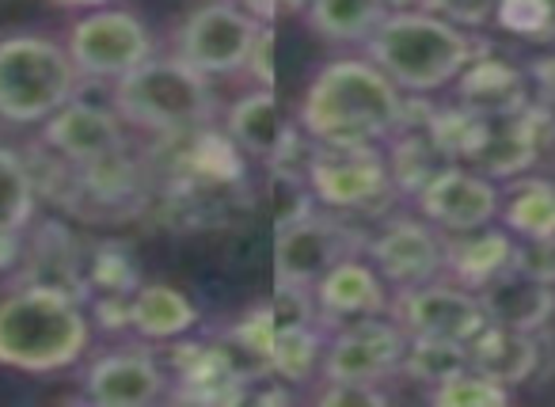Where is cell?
<instances>
[{
    "mask_svg": "<svg viewBox=\"0 0 555 407\" xmlns=\"http://www.w3.org/2000/svg\"><path fill=\"white\" fill-rule=\"evenodd\" d=\"M408 123L403 92L373 62L343 58L312 77L301 100V130L317 145H377Z\"/></svg>",
    "mask_w": 555,
    "mask_h": 407,
    "instance_id": "1",
    "label": "cell"
},
{
    "mask_svg": "<svg viewBox=\"0 0 555 407\" xmlns=\"http://www.w3.org/2000/svg\"><path fill=\"white\" fill-rule=\"evenodd\" d=\"M92 343V320L77 290L24 282L0 297V366L16 373H62Z\"/></svg>",
    "mask_w": 555,
    "mask_h": 407,
    "instance_id": "2",
    "label": "cell"
},
{
    "mask_svg": "<svg viewBox=\"0 0 555 407\" xmlns=\"http://www.w3.org/2000/svg\"><path fill=\"white\" fill-rule=\"evenodd\" d=\"M370 62L392 80L400 92L426 96L453 85L476 62V39L449 20L426 9L388 12L377 31L365 39Z\"/></svg>",
    "mask_w": 555,
    "mask_h": 407,
    "instance_id": "3",
    "label": "cell"
},
{
    "mask_svg": "<svg viewBox=\"0 0 555 407\" xmlns=\"http://www.w3.org/2000/svg\"><path fill=\"white\" fill-rule=\"evenodd\" d=\"M80 69L50 35H0V123L35 126L77 96Z\"/></svg>",
    "mask_w": 555,
    "mask_h": 407,
    "instance_id": "4",
    "label": "cell"
},
{
    "mask_svg": "<svg viewBox=\"0 0 555 407\" xmlns=\"http://www.w3.org/2000/svg\"><path fill=\"white\" fill-rule=\"evenodd\" d=\"M111 100L126 126L168 138L198 130L214 111L206 77L179 58H149L145 65L115 80Z\"/></svg>",
    "mask_w": 555,
    "mask_h": 407,
    "instance_id": "5",
    "label": "cell"
},
{
    "mask_svg": "<svg viewBox=\"0 0 555 407\" xmlns=\"http://www.w3.org/2000/svg\"><path fill=\"white\" fill-rule=\"evenodd\" d=\"M262 24L244 12L236 0H206L191 12L176 35V58L198 69L202 77L247 69V58L259 39Z\"/></svg>",
    "mask_w": 555,
    "mask_h": 407,
    "instance_id": "6",
    "label": "cell"
},
{
    "mask_svg": "<svg viewBox=\"0 0 555 407\" xmlns=\"http://www.w3.org/2000/svg\"><path fill=\"white\" fill-rule=\"evenodd\" d=\"M392 320L403 328L408 339H446V343H472L487 328L483 301L468 285H456L453 278L441 282L430 278L423 285L396 290Z\"/></svg>",
    "mask_w": 555,
    "mask_h": 407,
    "instance_id": "7",
    "label": "cell"
},
{
    "mask_svg": "<svg viewBox=\"0 0 555 407\" xmlns=\"http://www.w3.org/2000/svg\"><path fill=\"white\" fill-rule=\"evenodd\" d=\"M69 58L80 77L118 80L153 58V35L133 12L92 9L69 31Z\"/></svg>",
    "mask_w": 555,
    "mask_h": 407,
    "instance_id": "8",
    "label": "cell"
},
{
    "mask_svg": "<svg viewBox=\"0 0 555 407\" xmlns=\"http://www.w3.org/2000/svg\"><path fill=\"white\" fill-rule=\"evenodd\" d=\"M403 351H408V335L392 316H365V320L339 323V331L324 346L320 373L324 381L385 384L400 377Z\"/></svg>",
    "mask_w": 555,
    "mask_h": 407,
    "instance_id": "9",
    "label": "cell"
},
{
    "mask_svg": "<svg viewBox=\"0 0 555 407\" xmlns=\"http://www.w3.org/2000/svg\"><path fill=\"white\" fill-rule=\"evenodd\" d=\"M354 255V237L347 225L301 206L297 214L278 221L274 240V275L278 285L312 290L339 259Z\"/></svg>",
    "mask_w": 555,
    "mask_h": 407,
    "instance_id": "10",
    "label": "cell"
},
{
    "mask_svg": "<svg viewBox=\"0 0 555 407\" xmlns=\"http://www.w3.org/2000/svg\"><path fill=\"white\" fill-rule=\"evenodd\" d=\"M305 183L327 209H373L392 191V168L377 145H317Z\"/></svg>",
    "mask_w": 555,
    "mask_h": 407,
    "instance_id": "11",
    "label": "cell"
},
{
    "mask_svg": "<svg viewBox=\"0 0 555 407\" xmlns=\"http://www.w3.org/2000/svg\"><path fill=\"white\" fill-rule=\"evenodd\" d=\"M418 214L441 232H472L502 214V187L476 168L446 164L415 191Z\"/></svg>",
    "mask_w": 555,
    "mask_h": 407,
    "instance_id": "12",
    "label": "cell"
},
{
    "mask_svg": "<svg viewBox=\"0 0 555 407\" xmlns=\"http://www.w3.org/2000/svg\"><path fill=\"white\" fill-rule=\"evenodd\" d=\"M370 263L377 275L396 290L423 285L446 275V240L441 229L415 217H392L377 237L370 240Z\"/></svg>",
    "mask_w": 555,
    "mask_h": 407,
    "instance_id": "13",
    "label": "cell"
},
{
    "mask_svg": "<svg viewBox=\"0 0 555 407\" xmlns=\"http://www.w3.org/2000/svg\"><path fill=\"white\" fill-rule=\"evenodd\" d=\"M42 145L65 164L80 168V164H95L103 156H115L126 149V126L118 111L95 107V103H80L73 96L65 107L42 123Z\"/></svg>",
    "mask_w": 555,
    "mask_h": 407,
    "instance_id": "14",
    "label": "cell"
},
{
    "mask_svg": "<svg viewBox=\"0 0 555 407\" xmlns=\"http://www.w3.org/2000/svg\"><path fill=\"white\" fill-rule=\"evenodd\" d=\"M168 369L145 351L103 354L85 373V399L95 407H145L168 392Z\"/></svg>",
    "mask_w": 555,
    "mask_h": 407,
    "instance_id": "15",
    "label": "cell"
},
{
    "mask_svg": "<svg viewBox=\"0 0 555 407\" xmlns=\"http://www.w3.org/2000/svg\"><path fill=\"white\" fill-rule=\"evenodd\" d=\"M312 301H317V316L327 323H350L365 320V316H385L392 308L388 297V282L377 275L370 259H339L317 285H312Z\"/></svg>",
    "mask_w": 555,
    "mask_h": 407,
    "instance_id": "16",
    "label": "cell"
},
{
    "mask_svg": "<svg viewBox=\"0 0 555 407\" xmlns=\"http://www.w3.org/2000/svg\"><path fill=\"white\" fill-rule=\"evenodd\" d=\"M540 358H544L540 331L487 323L468 343V366L476 369V373L491 377V381L506 384V389H517V384L532 381V377L540 373Z\"/></svg>",
    "mask_w": 555,
    "mask_h": 407,
    "instance_id": "17",
    "label": "cell"
},
{
    "mask_svg": "<svg viewBox=\"0 0 555 407\" xmlns=\"http://www.w3.org/2000/svg\"><path fill=\"white\" fill-rule=\"evenodd\" d=\"M479 301H483L487 323H502V328L544 331L547 320L555 316V285L521 275L514 267L491 278L479 290Z\"/></svg>",
    "mask_w": 555,
    "mask_h": 407,
    "instance_id": "18",
    "label": "cell"
},
{
    "mask_svg": "<svg viewBox=\"0 0 555 407\" xmlns=\"http://www.w3.org/2000/svg\"><path fill=\"white\" fill-rule=\"evenodd\" d=\"M514 232L491 229V225L456 232V240H446V275L456 285H468V290L479 293L491 278H499L502 270L514 267Z\"/></svg>",
    "mask_w": 555,
    "mask_h": 407,
    "instance_id": "19",
    "label": "cell"
},
{
    "mask_svg": "<svg viewBox=\"0 0 555 407\" xmlns=\"http://www.w3.org/2000/svg\"><path fill=\"white\" fill-rule=\"evenodd\" d=\"M229 138L244 149L255 161H270L278 164L282 153L289 149V126L282 118V107L270 96V88H259V92H247L232 103L229 111Z\"/></svg>",
    "mask_w": 555,
    "mask_h": 407,
    "instance_id": "20",
    "label": "cell"
},
{
    "mask_svg": "<svg viewBox=\"0 0 555 407\" xmlns=\"http://www.w3.org/2000/svg\"><path fill=\"white\" fill-rule=\"evenodd\" d=\"M198 323V308L171 285H141L130 297V328L149 343H168Z\"/></svg>",
    "mask_w": 555,
    "mask_h": 407,
    "instance_id": "21",
    "label": "cell"
},
{
    "mask_svg": "<svg viewBox=\"0 0 555 407\" xmlns=\"http://www.w3.org/2000/svg\"><path fill=\"white\" fill-rule=\"evenodd\" d=\"M456 80L461 107L472 115H509L525 107V73L506 62H472Z\"/></svg>",
    "mask_w": 555,
    "mask_h": 407,
    "instance_id": "22",
    "label": "cell"
},
{
    "mask_svg": "<svg viewBox=\"0 0 555 407\" xmlns=\"http://www.w3.org/2000/svg\"><path fill=\"white\" fill-rule=\"evenodd\" d=\"M312 35L327 42H365L388 16L380 0H317L309 12Z\"/></svg>",
    "mask_w": 555,
    "mask_h": 407,
    "instance_id": "23",
    "label": "cell"
},
{
    "mask_svg": "<svg viewBox=\"0 0 555 407\" xmlns=\"http://www.w3.org/2000/svg\"><path fill=\"white\" fill-rule=\"evenodd\" d=\"M502 221L514 237H555V183L517 179L502 191Z\"/></svg>",
    "mask_w": 555,
    "mask_h": 407,
    "instance_id": "24",
    "label": "cell"
},
{
    "mask_svg": "<svg viewBox=\"0 0 555 407\" xmlns=\"http://www.w3.org/2000/svg\"><path fill=\"white\" fill-rule=\"evenodd\" d=\"M324 339L312 323H294V328H274V346H270V377L286 384H301L320 369L324 358Z\"/></svg>",
    "mask_w": 555,
    "mask_h": 407,
    "instance_id": "25",
    "label": "cell"
},
{
    "mask_svg": "<svg viewBox=\"0 0 555 407\" xmlns=\"http://www.w3.org/2000/svg\"><path fill=\"white\" fill-rule=\"evenodd\" d=\"M464 369H472L468 343H446V339H408V351L400 361V373L415 384H426V389L464 373Z\"/></svg>",
    "mask_w": 555,
    "mask_h": 407,
    "instance_id": "26",
    "label": "cell"
},
{
    "mask_svg": "<svg viewBox=\"0 0 555 407\" xmlns=\"http://www.w3.org/2000/svg\"><path fill=\"white\" fill-rule=\"evenodd\" d=\"M39 206V187L35 171L16 149L0 145V225H16L27 229Z\"/></svg>",
    "mask_w": 555,
    "mask_h": 407,
    "instance_id": "27",
    "label": "cell"
},
{
    "mask_svg": "<svg viewBox=\"0 0 555 407\" xmlns=\"http://www.w3.org/2000/svg\"><path fill=\"white\" fill-rule=\"evenodd\" d=\"M426 399L438 407H506L509 389L491 381V377L476 373V369H464V373L426 389Z\"/></svg>",
    "mask_w": 555,
    "mask_h": 407,
    "instance_id": "28",
    "label": "cell"
},
{
    "mask_svg": "<svg viewBox=\"0 0 555 407\" xmlns=\"http://www.w3.org/2000/svg\"><path fill=\"white\" fill-rule=\"evenodd\" d=\"M514 270L555 285V237H517Z\"/></svg>",
    "mask_w": 555,
    "mask_h": 407,
    "instance_id": "29",
    "label": "cell"
},
{
    "mask_svg": "<svg viewBox=\"0 0 555 407\" xmlns=\"http://www.w3.org/2000/svg\"><path fill=\"white\" fill-rule=\"evenodd\" d=\"M423 9L456 27H479L491 16H499V0H426Z\"/></svg>",
    "mask_w": 555,
    "mask_h": 407,
    "instance_id": "30",
    "label": "cell"
},
{
    "mask_svg": "<svg viewBox=\"0 0 555 407\" xmlns=\"http://www.w3.org/2000/svg\"><path fill=\"white\" fill-rule=\"evenodd\" d=\"M317 399L320 404H339V407H347V404H362V407H370V404H385V392H380V384H350V381H324V389L317 392Z\"/></svg>",
    "mask_w": 555,
    "mask_h": 407,
    "instance_id": "31",
    "label": "cell"
},
{
    "mask_svg": "<svg viewBox=\"0 0 555 407\" xmlns=\"http://www.w3.org/2000/svg\"><path fill=\"white\" fill-rule=\"evenodd\" d=\"M24 232L27 229H16V225H0V275L24 263Z\"/></svg>",
    "mask_w": 555,
    "mask_h": 407,
    "instance_id": "32",
    "label": "cell"
},
{
    "mask_svg": "<svg viewBox=\"0 0 555 407\" xmlns=\"http://www.w3.org/2000/svg\"><path fill=\"white\" fill-rule=\"evenodd\" d=\"M236 4L244 12H251L259 24H270V20H274V12H278V0H236Z\"/></svg>",
    "mask_w": 555,
    "mask_h": 407,
    "instance_id": "33",
    "label": "cell"
},
{
    "mask_svg": "<svg viewBox=\"0 0 555 407\" xmlns=\"http://www.w3.org/2000/svg\"><path fill=\"white\" fill-rule=\"evenodd\" d=\"M532 77H537L540 85L552 88V92H555V54L552 58H540V62L532 65Z\"/></svg>",
    "mask_w": 555,
    "mask_h": 407,
    "instance_id": "34",
    "label": "cell"
},
{
    "mask_svg": "<svg viewBox=\"0 0 555 407\" xmlns=\"http://www.w3.org/2000/svg\"><path fill=\"white\" fill-rule=\"evenodd\" d=\"M57 9H103L111 0H54Z\"/></svg>",
    "mask_w": 555,
    "mask_h": 407,
    "instance_id": "35",
    "label": "cell"
},
{
    "mask_svg": "<svg viewBox=\"0 0 555 407\" xmlns=\"http://www.w3.org/2000/svg\"><path fill=\"white\" fill-rule=\"evenodd\" d=\"M388 12H408V9H423L426 0H380Z\"/></svg>",
    "mask_w": 555,
    "mask_h": 407,
    "instance_id": "36",
    "label": "cell"
},
{
    "mask_svg": "<svg viewBox=\"0 0 555 407\" xmlns=\"http://www.w3.org/2000/svg\"><path fill=\"white\" fill-rule=\"evenodd\" d=\"M317 0H278V9H286V12H309Z\"/></svg>",
    "mask_w": 555,
    "mask_h": 407,
    "instance_id": "37",
    "label": "cell"
}]
</instances>
